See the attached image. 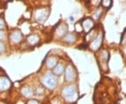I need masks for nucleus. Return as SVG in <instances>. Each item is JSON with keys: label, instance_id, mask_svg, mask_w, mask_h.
Returning a JSON list of instances; mask_svg holds the SVG:
<instances>
[{"label": "nucleus", "instance_id": "2", "mask_svg": "<svg viewBox=\"0 0 126 104\" xmlns=\"http://www.w3.org/2000/svg\"><path fill=\"white\" fill-rule=\"evenodd\" d=\"M21 38V35L20 33H18V32H15L14 34H12V40L14 42H18L20 41L19 40Z\"/></svg>", "mask_w": 126, "mask_h": 104}, {"label": "nucleus", "instance_id": "6", "mask_svg": "<svg viewBox=\"0 0 126 104\" xmlns=\"http://www.w3.org/2000/svg\"><path fill=\"white\" fill-rule=\"evenodd\" d=\"M4 36V32H0V40L1 39H2L3 37Z\"/></svg>", "mask_w": 126, "mask_h": 104}, {"label": "nucleus", "instance_id": "4", "mask_svg": "<svg viewBox=\"0 0 126 104\" xmlns=\"http://www.w3.org/2000/svg\"><path fill=\"white\" fill-rule=\"evenodd\" d=\"M5 24H4V20L2 19L1 18H0V29H2L3 27H4Z\"/></svg>", "mask_w": 126, "mask_h": 104}, {"label": "nucleus", "instance_id": "5", "mask_svg": "<svg viewBox=\"0 0 126 104\" xmlns=\"http://www.w3.org/2000/svg\"><path fill=\"white\" fill-rule=\"evenodd\" d=\"M4 46L3 45V44L0 43V52H1L2 51H4Z\"/></svg>", "mask_w": 126, "mask_h": 104}, {"label": "nucleus", "instance_id": "3", "mask_svg": "<svg viewBox=\"0 0 126 104\" xmlns=\"http://www.w3.org/2000/svg\"><path fill=\"white\" fill-rule=\"evenodd\" d=\"M112 4V1H104L102 2V4H103L104 6H105V7H109Z\"/></svg>", "mask_w": 126, "mask_h": 104}, {"label": "nucleus", "instance_id": "1", "mask_svg": "<svg viewBox=\"0 0 126 104\" xmlns=\"http://www.w3.org/2000/svg\"><path fill=\"white\" fill-rule=\"evenodd\" d=\"M10 85V82L6 78H0V90L6 89Z\"/></svg>", "mask_w": 126, "mask_h": 104}]
</instances>
